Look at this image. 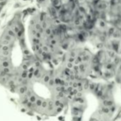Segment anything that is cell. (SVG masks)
Instances as JSON below:
<instances>
[{"label":"cell","instance_id":"6da1fadb","mask_svg":"<svg viewBox=\"0 0 121 121\" xmlns=\"http://www.w3.org/2000/svg\"><path fill=\"white\" fill-rule=\"evenodd\" d=\"M120 58V56L109 49H98L94 54V67L91 76L106 81L113 79Z\"/></svg>","mask_w":121,"mask_h":121},{"label":"cell","instance_id":"7a4b0ae2","mask_svg":"<svg viewBox=\"0 0 121 121\" xmlns=\"http://www.w3.org/2000/svg\"><path fill=\"white\" fill-rule=\"evenodd\" d=\"M103 48L109 49L121 56V38L112 34L108 39Z\"/></svg>","mask_w":121,"mask_h":121},{"label":"cell","instance_id":"3957f363","mask_svg":"<svg viewBox=\"0 0 121 121\" xmlns=\"http://www.w3.org/2000/svg\"><path fill=\"white\" fill-rule=\"evenodd\" d=\"M112 24L113 29L112 34L121 38V18L117 19L115 22H114Z\"/></svg>","mask_w":121,"mask_h":121},{"label":"cell","instance_id":"277c9868","mask_svg":"<svg viewBox=\"0 0 121 121\" xmlns=\"http://www.w3.org/2000/svg\"><path fill=\"white\" fill-rule=\"evenodd\" d=\"M113 80L115 81V83L121 84V58L119 60L117 66Z\"/></svg>","mask_w":121,"mask_h":121},{"label":"cell","instance_id":"5b68a950","mask_svg":"<svg viewBox=\"0 0 121 121\" xmlns=\"http://www.w3.org/2000/svg\"><path fill=\"white\" fill-rule=\"evenodd\" d=\"M120 3H121V0H120Z\"/></svg>","mask_w":121,"mask_h":121}]
</instances>
